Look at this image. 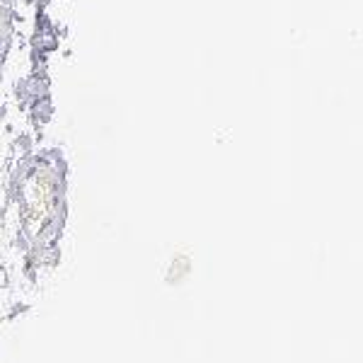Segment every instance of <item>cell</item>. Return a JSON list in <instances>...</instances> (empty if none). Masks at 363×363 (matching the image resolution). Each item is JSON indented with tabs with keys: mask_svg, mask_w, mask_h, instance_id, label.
I'll use <instances>...</instances> for the list:
<instances>
[{
	"mask_svg": "<svg viewBox=\"0 0 363 363\" xmlns=\"http://www.w3.org/2000/svg\"><path fill=\"white\" fill-rule=\"evenodd\" d=\"M10 42V3L0 0V63H3L5 54H8Z\"/></svg>",
	"mask_w": 363,
	"mask_h": 363,
	"instance_id": "cell-1",
	"label": "cell"
}]
</instances>
